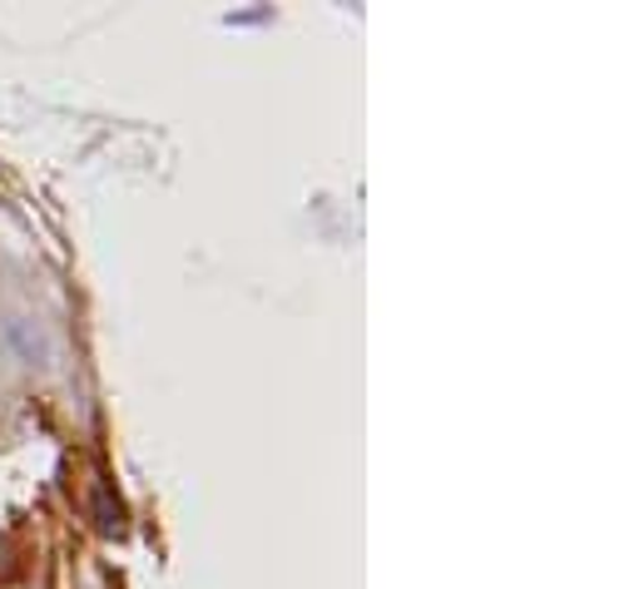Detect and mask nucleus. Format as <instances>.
<instances>
[{"label": "nucleus", "instance_id": "1", "mask_svg": "<svg viewBox=\"0 0 639 589\" xmlns=\"http://www.w3.org/2000/svg\"><path fill=\"white\" fill-rule=\"evenodd\" d=\"M5 342H11V352L21 357V362H31V366H40L45 357H50L45 337L31 333V322H25V317H11V322H5Z\"/></svg>", "mask_w": 639, "mask_h": 589}]
</instances>
